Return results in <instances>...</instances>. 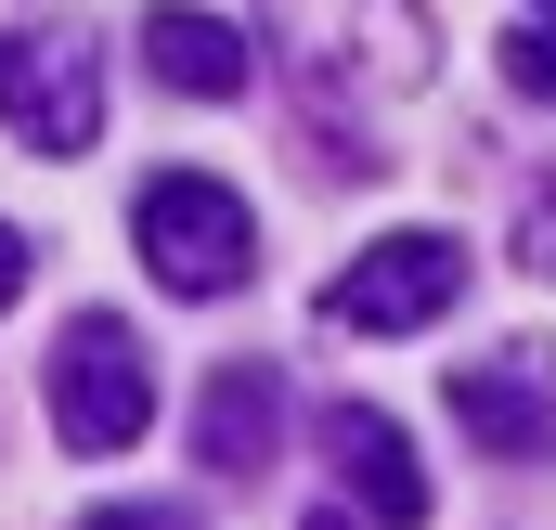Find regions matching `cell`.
<instances>
[{"label": "cell", "mask_w": 556, "mask_h": 530, "mask_svg": "<svg viewBox=\"0 0 556 530\" xmlns=\"http://www.w3.org/2000/svg\"><path fill=\"white\" fill-rule=\"evenodd\" d=\"M273 26L311 104H389V91H427L440 65V26L415 0H273Z\"/></svg>", "instance_id": "6da1fadb"}, {"label": "cell", "mask_w": 556, "mask_h": 530, "mask_svg": "<svg viewBox=\"0 0 556 530\" xmlns=\"http://www.w3.org/2000/svg\"><path fill=\"white\" fill-rule=\"evenodd\" d=\"M142 234V272L168 285V298H233L247 272H260V220H247V194L233 181H207V168H155L130 207Z\"/></svg>", "instance_id": "7a4b0ae2"}, {"label": "cell", "mask_w": 556, "mask_h": 530, "mask_svg": "<svg viewBox=\"0 0 556 530\" xmlns=\"http://www.w3.org/2000/svg\"><path fill=\"white\" fill-rule=\"evenodd\" d=\"M0 130L26 155H91L104 142V39L91 26H13L0 39Z\"/></svg>", "instance_id": "3957f363"}, {"label": "cell", "mask_w": 556, "mask_h": 530, "mask_svg": "<svg viewBox=\"0 0 556 530\" xmlns=\"http://www.w3.org/2000/svg\"><path fill=\"white\" fill-rule=\"evenodd\" d=\"M142 427H155V363H142V337L117 311H78V324L52 337V440H65V453H130Z\"/></svg>", "instance_id": "277c9868"}, {"label": "cell", "mask_w": 556, "mask_h": 530, "mask_svg": "<svg viewBox=\"0 0 556 530\" xmlns=\"http://www.w3.org/2000/svg\"><path fill=\"white\" fill-rule=\"evenodd\" d=\"M453 298H466V247H453V234H376L363 260L324 285V324H337V337H415Z\"/></svg>", "instance_id": "5b68a950"}, {"label": "cell", "mask_w": 556, "mask_h": 530, "mask_svg": "<svg viewBox=\"0 0 556 530\" xmlns=\"http://www.w3.org/2000/svg\"><path fill=\"white\" fill-rule=\"evenodd\" d=\"M453 427L505 466H544L556 453V363L544 350H505V363H466L453 376Z\"/></svg>", "instance_id": "8992f818"}, {"label": "cell", "mask_w": 556, "mask_h": 530, "mask_svg": "<svg viewBox=\"0 0 556 530\" xmlns=\"http://www.w3.org/2000/svg\"><path fill=\"white\" fill-rule=\"evenodd\" d=\"M324 453H337L350 505L376 530H427V466H415V440H402L376 401H324Z\"/></svg>", "instance_id": "52a82bcc"}, {"label": "cell", "mask_w": 556, "mask_h": 530, "mask_svg": "<svg viewBox=\"0 0 556 530\" xmlns=\"http://www.w3.org/2000/svg\"><path fill=\"white\" fill-rule=\"evenodd\" d=\"M194 453H207L220 479H260L285 453V376L273 363H220V376L194 389Z\"/></svg>", "instance_id": "ba28073f"}, {"label": "cell", "mask_w": 556, "mask_h": 530, "mask_svg": "<svg viewBox=\"0 0 556 530\" xmlns=\"http://www.w3.org/2000/svg\"><path fill=\"white\" fill-rule=\"evenodd\" d=\"M142 65H155L168 91H194V104H233V91L260 78L247 26H220V13H194V0H155V13H142Z\"/></svg>", "instance_id": "9c48e42d"}, {"label": "cell", "mask_w": 556, "mask_h": 530, "mask_svg": "<svg viewBox=\"0 0 556 530\" xmlns=\"http://www.w3.org/2000/svg\"><path fill=\"white\" fill-rule=\"evenodd\" d=\"M505 91L556 104V26H518V39H505Z\"/></svg>", "instance_id": "30bf717a"}, {"label": "cell", "mask_w": 556, "mask_h": 530, "mask_svg": "<svg viewBox=\"0 0 556 530\" xmlns=\"http://www.w3.org/2000/svg\"><path fill=\"white\" fill-rule=\"evenodd\" d=\"M518 260H531V272H556V181L518 207Z\"/></svg>", "instance_id": "8fae6325"}, {"label": "cell", "mask_w": 556, "mask_h": 530, "mask_svg": "<svg viewBox=\"0 0 556 530\" xmlns=\"http://www.w3.org/2000/svg\"><path fill=\"white\" fill-rule=\"evenodd\" d=\"M78 530H194V505H104V518H78Z\"/></svg>", "instance_id": "7c38bea8"}, {"label": "cell", "mask_w": 556, "mask_h": 530, "mask_svg": "<svg viewBox=\"0 0 556 530\" xmlns=\"http://www.w3.org/2000/svg\"><path fill=\"white\" fill-rule=\"evenodd\" d=\"M13 298H26V234L0 220V311H13Z\"/></svg>", "instance_id": "4fadbf2b"}, {"label": "cell", "mask_w": 556, "mask_h": 530, "mask_svg": "<svg viewBox=\"0 0 556 530\" xmlns=\"http://www.w3.org/2000/svg\"><path fill=\"white\" fill-rule=\"evenodd\" d=\"M298 530H363V518H337V505H324V518H298Z\"/></svg>", "instance_id": "5bb4252c"}, {"label": "cell", "mask_w": 556, "mask_h": 530, "mask_svg": "<svg viewBox=\"0 0 556 530\" xmlns=\"http://www.w3.org/2000/svg\"><path fill=\"white\" fill-rule=\"evenodd\" d=\"M531 13H544V26H556V0H531Z\"/></svg>", "instance_id": "9a60e30c"}]
</instances>
